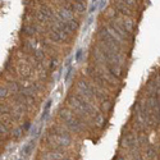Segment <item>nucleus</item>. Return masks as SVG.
<instances>
[{
    "label": "nucleus",
    "mask_w": 160,
    "mask_h": 160,
    "mask_svg": "<svg viewBox=\"0 0 160 160\" xmlns=\"http://www.w3.org/2000/svg\"><path fill=\"white\" fill-rule=\"evenodd\" d=\"M60 117L65 120L67 124L69 125V127H71L72 129H74V131H81V129H82L81 123L74 118V115L72 114V113H69L68 110L62 109V110H60Z\"/></svg>",
    "instance_id": "f257e3e1"
},
{
    "label": "nucleus",
    "mask_w": 160,
    "mask_h": 160,
    "mask_svg": "<svg viewBox=\"0 0 160 160\" xmlns=\"http://www.w3.org/2000/svg\"><path fill=\"white\" fill-rule=\"evenodd\" d=\"M63 155L60 151H50V152H45L41 156V160H62Z\"/></svg>",
    "instance_id": "f03ea898"
},
{
    "label": "nucleus",
    "mask_w": 160,
    "mask_h": 160,
    "mask_svg": "<svg viewBox=\"0 0 160 160\" xmlns=\"http://www.w3.org/2000/svg\"><path fill=\"white\" fill-rule=\"evenodd\" d=\"M114 7L117 8L120 13H123V14H127V16H132V14H133L132 12H131V9H129L127 5H124V3L119 2V0L114 2Z\"/></svg>",
    "instance_id": "7ed1b4c3"
},
{
    "label": "nucleus",
    "mask_w": 160,
    "mask_h": 160,
    "mask_svg": "<svg viewBox=\"0 0 160 160\" xmlns=\"http://www.w3.org/2000/svg\"><path fill=\"white\" fill-rule=\"evenodd\" d=\"M69 9L72 12L82 13L85 11V5L82 4V2H74V3H69Z\"/></svg>",
    "instance_id": "20e7f679"
},
{
    "label": "nucleus",
    "mask_w": 160,
    "mask_h": 160,
    "mask_svg": "<svg viewBox=\"0 0 160 160\" xmlns=\"http://www.w3.org/2000/svg\"><path fill=\"white\" fill-rule=\"evenodd\" d=\"M22 32L26 33V35H28V36H33L36 33V27H33V26H25L22 28Z\"/></svg>",
    "instance_id": "39448f33"
},
{
    "label": "nucleus",
    "mask_w": 160,
    "mask_h": 160,
    "mask_svg": "<svg viewBox=\"0 0 160 160\" xmlns=\"http://www.w3.org/2000/svg\"><path fill=\"white\" fill-rule=\"evenodd\" d=\"M155 154H156V150H155L154 147H147V150H146V156L149 158V159H152L154 156H155Z\"/></svg>",
    "instance_id": "423d86ee"
},
{
    "label": "nucleus",
    "mask_w": 160,
    "mask_h": 160,
    "mask_svg": "<svg viewBox=\"0 0 160 160\" xmlns=\"http://www.w3.org/2000/svg\"><path fill=\"white\" fill-rule=\"evenodd\" d=\"M22 132H23V128H21V127H19V128H17V129H16V131H14V132H13V136H14V138H19V137H21Z\"/></svg>",
    "instance_id": "0eeeda50"
},
{
    "label": "nucleus",
    "mask_w": 160,
    "mask_h": 160,
    "mask_svg": "<svg viewBox=\"0 0 160 160\" xmlns=\"http://www.w3.org/2000/svg\"><path fill=\"white\" fill-rule=\"evenodd\" d=\"M122 3H124V4H127L128 7H136V2L134 0H120Z\"/></svg>",
    "instance_id": "6e6552de"
},
{
    "label": "nucleus",
    "mask_w": 160,
    "mask_h": 160,
    "mask_svg": "<svg viewBox=\"0 0 160 160\" xmlns=\"http://www.w3.org/2000/svg\"><path fill=\"white\" fill-rule=\"evenodd\" d=\"M8 94H7V89L4 87V89H2V98H5Z\"/></svg>",
    "instance_id": "1a4fd4ad"
},
{
    "label": "nucleus",
    "mask_w": 160,
    "mask_h": 160,
    "mask_svg": "<svg viewBox=\"0 0 160 160\" xmlns=\"http://www.w3.org/2000/svg\"><path fill=\"white\" fill-rule=\"evenodd\" d=\"M81 54H82V50H78V51H77V55H76V60H78V59H80Z\"/></svg>",
    "instance_id": "9d476101"
},
{
    "label": "nucleus",
    "mask_w": 160,
    "mask_h": 160,
    "mask_svg": "<svg viewBox=\"0 0 160 160\" xmlns=\"http://www.w3.org/2000/svg\"><path fill=\"white\" fill-rule=\"evenodd\" d=\"M105 4H106V0H103V2H101V4H100V9H103Z\"/></svg>",
    "instance_id": "9b49d317"
},
{
    "label": "nucleus",
    "mask_w": 160,
    "mask_h": 160,
    "mask_svg": "<svg viewBox=\"0 0 160 160\" xmlns=\"http://www.w3.org/2000/svg\"><path fill=\"white\" fill-rule=\"evenodd\" d=\"M62 160H73V159H72V158H63Z\"/></svg>",
    "instance_id": "f8f14e48"
}]
</instances>
